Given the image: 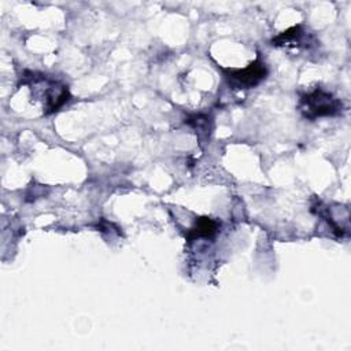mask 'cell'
Segmentation results:
<instances>
[{"label":"cell","mask_w":351,"mask_h":351,"mask_svg":"<svg viewBox=\"0 0 351 351\" xmlns=\"http://www.w3.org/2000/svg\"><path fill=\"white\" fill-rule=\"evenodd\" d=\"M341 101L321 88L302 95L299 100V110L302 115L310 121L321 117L337 115L341 112Z\"/></svg>","instance_id":"cell-1"},{"label":"cell","mask_w":351,"mask_h":351,"mask_svg":"<svg viewBox=\"0 0 351 351\" xmlns=\"http://www.w3.org/2000/svg\"><path fill=\"white\" fill-rule=\"evenodd\" d=\"M222 71L225 73L229 85L239 89L256 86L262 80H265L267 74V69L259 58H256L244 69H222Z\"/></svg>","instance_id":"cell-2"},{"label":"cell","mask_w":351,"mask_h":351,"mask_svg":"<svg viewBox=\"0 0 351 351\" xmlns=\"http://www.w3.org/2000/svg\"><path fill=\"white\" fill-rule=\"evenodd\" d=\"M219 223L210 217L196 218L193 226L186 232L188 243L195 241L196 239H213L218 232Z\"/></svg>","instance_id":"cell-3"},{"label":"cell","mask_w":351,"mask_h":351,"mask_svg":"<svg viewBox=\"0 0 351 351\" xmlns=\"http://www.w3.org/2000/svg\"><path fill=\"white\" fill-rule=\"evenodd\" d=\"M303 34V30H302V25H296V26H292L289 29H287L285 32L280 33L278 36H276L273 40H271V45H285L291 41H298Z\"/></svg>","instance_id":"cell-4"}]
</instances>
